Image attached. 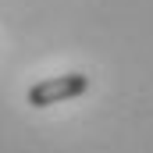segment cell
I'll list each match as a JSON object with an SVG mask.
<instances>
[{"mask_svg":"<svg viewBox=\"0 0 153 153\" xmlns=\"http://www.w3.org/2000/svg\"><path fill=\"white\" fill-rule=\"evenodd\" d=\"M89 89V75L82 71H68V75H53V78H43L36 85H29L25 93V103L32 107H53V103H68Z\"/></svg>","mask_w":153,"mask_h":153,"instance_id":"cell-1","label":"cell"}]
</instances>
